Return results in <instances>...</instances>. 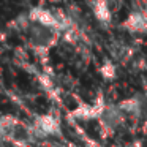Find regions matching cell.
<instances>
[{
	"label": "cell",
	"mask_w": 147,
	"mask_h": 147,
	"mask_svg": "<svg viewBox=\"0 0 147 147\" xmlns=\"http://www.w3.org/2000/svg\"><path fill=\"white\" fill-rule=\"evenodd\" d=\"M100 120H101L103 128L112 131L122 123V120H123V111L120 109V106H105L101 115H100Z\"/></svg>",
	"instance_id": "7a4b0ae2"
},
{
	"label": "cell",
	"mask_w": 147,
	"mask_h": 147,
	"mask_svg": "<svg viewBox=\"0 0 147 147\" xmlns=\"http://www.w3.org/2000/svg\"><path fill=\"white\" fill-rule=\"evenodd\" d=\"M33 136L36 138H46V136H55V134L60 133V122H59L57 117L51 114H43L35 117L32 127Z\"/></svg>",
	"instance_id": "6da1fadb"
},
{
	"label": "cell",
	"mask_w": 147,
	"mask_h": 147,
	"mask_svg": "<svg viewBox=\"0 0 147 147\" xmlns=\"http://www.w3.org/2000/svg\"><path fill=\"white\" fill-rule=\"evenodd\" d=\"M125 29L130 32L136 33H147V16L142 10L133 11L131 14H128V18L123 22Z\"/></svg>",
	"instance_id": "277c9868"
},
{
	"label": "cell",
	"mask_w": 147,
	"mask_h": 147,
	"mask_svg": "<svg viewBox=\"0 0 147 147\" xmlns=\"http://www.w3.org/2000/svg\"><path fill=\"white\" fill-rule=\"evenodd\" d=\"M141 10H142V11H144V13H146V16H147V3H146V5H144V7H142V8H141Z\"/></svg>",
	"instance_id": "ba28073f"
},
{
	"label": "cell",
	"mask_w": 147,
	"mask_h": 147,
	"mask_svg": "<svg viewBox=\"0 0 147 147\" xmlns=\"http://www.w3.org/2000/svg\"><path fill=\"white\" fill-rule=\"evenodd\" d=\"M119 106L123 111V114L133 115V117H139L142 114V109H144L142 98H139V96H131L128 100H123Z\"/></svg>",
	"instance_id": "8992f818"
},
{
	"label": "cell",
	"mask_w": 147,
	"mask_h": 147,
	"mask_svg": "<svg viewBox=\"0 0 147 147\" xmlns=\"http://www.w3.org/2000/svg\"><path fill=\"white\" fill-rule=\"evenodd\" d=\"M90 8H92V13L100 22H111L112 19V13L111 8H109V3L106 0H92L90 2Z\"/></svg>",
	"instance_id": "5b68a950"
},
{
	"label": "cell",
	"mask_w": 147,
	"mask_h": 147,
	"mask_svg": "<svg viewBox=\"0 0 147 147\" xmlns=\"http://www.w3.org/2000/svg\"><path fill=\"white\" fill-rule=\"evenodd\" d=\"M100 73H101V76L105 78V79L111 81L115 78V74H117V68H115V65L112 63L111 60H106L105 63L101 65V68H100Z\"/></svg>",
	"instance_id": "52a82bcc"
},
{
	"label": "cell",
	"mask_w": 147,
	"mask_h": 147,
	"mask_svg": "<svg viewBox=\"0 0 147 147\" xmlns=\"http://www.w3.org/2000/svg\"><path fill=\"white\" fill-rule=\"evenodd\" d=\"M105 106L106 105H105L103 100H98V101L93 103V105H79L73 112H71V115H73L74 119H78V120H92V119H100V115H101Z\"/></svg>",
	"instance_id": "3957f363"
}]
</instances>
